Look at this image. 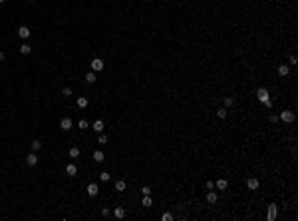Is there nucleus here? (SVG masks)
I'll return each mask as SVG.
<instances>
[{"label":"nucleus","mask_w":298,"mask_h":221,"mask_svg":"<svg viewBox=\"0 0 298 221\" xmlns=\"http://www.w3.org/2000/svg\"><path fill=\"white\" fill-rule=\"evenodd\" d=\"M66 175H70V177L78 175V167H76L74 164H68V165H66Z\"/></svg>","instance_id":"nucleus-8"},{"label":"nucleus","mask_w":298,"mask_h":221,"mask_svg":"<svg viewBox=\"0 0 298 221\" xmlns=\"http://www.w3.org/2000/svg\"><path fill=\"white\" fill-rule=\"evenodd\" d=\"M125 187H127V183L123 181V179H117V181H115V191H123Z\"/></svg>","instance_id":"nucleus-18"},{"label":"nucleus","mask_w":298,"mask_h":221,"mask_svg":"<svg viewBox=\"0 0 298 221\" xmlns=\"http://www.w3.org/2000/svg\"><path fill=\"white\" fill-rule=\"evenodd\" d=\"M101 215H104V217H109V215H111V209H109V207H104V209H101Z\"/></svg>","instance_id":"nucleus-29"},{"label":"nucleus","mask_w":298,"mask_h":221,"mask_svg":"<svg viewBox=\"0 0 298 221\" xmlns=\"http://www.w3.org/2000/svg\"><path fill=\"white\" fill-rule=\"evenodd\" d=\"M26 164H28L30 167H34V165L38 164V155H36V154H34V151H32V154H30L28 158H26Z\"/></svg>","instance_id":"nucleus-10"},{"label":"nucleus","mask_w":298,"mask_h":221,"mask_svg":"<svg viewBox=\"0 0 298 221\" xmlns=\"http://www.w3.org/2000/svg\"><path fill=\"white\" fill-rule=\"evenodd\" d=\"M20 52H22L24 56H28V54L32 52V46H30V44H22V46H20Z\"/></svg>","instance_id":"nucleus-20"},{"label":"nucleus","mask_w":298,"mask_h":221,"mask_svg":"<svg viewBox=\"0 0 298 221\" xmlns=\"http://www.w3.org/2000/svg\"><path fill=\"white\" fill-rule=\"evenodd\" d=\"M217 199H219V195L215 191L209 189V191H207V203H217Z\"/></svg>","instance_id":"nucleus-11"},{"label":"nucleus","mask_w":298,"mask_h":221,"mask_svg":"<svg viewBox=\"0 0 298 221\" xmlns=\"http://www.w3.org/2000/svg\"><path fill=\"white\" fill-rule=\"evenodd\" d=\"M151 205H153L151 197H149V195H143V207H151Z\"/></svg>","instance_id":"nucleus-23"},{"label":"nucleus","mask_w":298,"mask_h":221,"mask_svg":"<svg viewBox=\"0 0 298 221\" xmlns=\"http://www.w3.org/2000/svg\"><path fill=\"white\" fill-rule=\"evenodd\" d=\"M217 115L221 118V120H225V118H227V110H225V108H221V110H217Z\"/></svg>","instance_id":"nucleus-25"},{"label":"nucleus","mask_w":298,"mask_h":221,"mask_svg":"<svg viewBox=\"0 0 298 221\" xmlns=\"http://www.w3.org/2000/svg\"><path fill=\"white\" fill-rule=\"evenodd\" d=\"M4 58H6V56H4V52H0V60H4Z\"/></svg>","instance_id":"nucleus-35"},{"label":"nucleus","mask_w":298,"mask_h":221,"mask_svg":"<svg viewBox=\"0 0 298 221\" xmlns=\"http://www.w3.org/2000/svg\"><path fill=\"white\" fill-rule=\"evenodd\" d=\"M88 104H90V100L85 96H80L78 98V108H88Z\"/></svg>","instance_id":"nucleus-15"},{"label":"nucleus","mask_w":298,"mask_h":221,"mask_svg":"<svg viewBox=\"0 0 298 221\" xmlns=\"http://www.w3.org/2000/svg\"><path fill=\"white\" fill-rule=\"evenodd\" d=\"M62 96H64V98H70L72 96V88H64V90H62Z\"/></svg>","instance_id":"nucleus-27"},{"label":"nucleus","mask_w":298,"mask_h":221,"mask_svg":"<svg viewBox=\"0 0 298 221\" xmlns=\"http://www.w3.org/2000/svg\"><path fill=\"white\" fill-rule=\"evenodd\" d=\"M30 148H32V151H38V149L42 148V141H40V139H34L32 144H30Z\"/></svg>","instance_id":"nucleus-21"},{"label":"nucleus","mask_w":298,"mask_h":221,"mask_svg":"<svg viewBox=\"0 0 298 221\" xmlns=\"http://www.w3.org/2000/svg\"><path fill=\"white\" fill-rule=\"evenodd\" d=\"M72 125H74V124H72L70 118H62V120H60V128H62L64 132H70V130H72Z\"/></svg>","instance_id":"nucleus-6"},{"label":"nucleus","mask_w":298,"mask_h":221,"mask_svg":"<svg viewBox=\"0 0 298 221\" xmlns=\"http://www.w3.org/2000/svg\"><path fill=\"white\" fill-rule=\"evenodd\" d=\"M2 2H6V0H0V4H2Z\"/></svg>","instance_id":"nucleus-36"},{"label":"nucleus","mask_w":298,"mask_h":221,"mask_svg":"<svg viewBox=\"0 0 298 221\" xmlns=\"http://www.w3.org/2000/svg\"><path fill=\"white\" fill-rule=\"evenodd\" d=\"M205 187H207V189H213L215 183H213V181H207V183H205Z\"/></svg>","instance_id":"nucleus-34"},{"label":"nucleus","mask_w":298,"mask_h":221,"mask_svg":"<svg viewBox=\"0 0 298 221\" xmlns=\"http://www.w3.org/2000/svg\"><path fill=\"white\" fill-rule=\"evenodd\" d=\"M98 144H107V135H105V134H99V138H98Z\"/></svg>","instance_id":"nucleus-26"},{"label":"nucleus","mask_w":298,"mask_h":221,"mask_svg":"<svg viewBox=\"0 0 298 221\" xmlns=\"http://www.w3.org/2000/svg\"><path fill=\"white\" fill-rule=\"evenodd\" d=\"M288 72H290L288 64H280V66H278V74H280V76H288Z\"/></svg>","instance_id":"nucleus-13"},{"label":"nucleus","mask_w":298,"mask_h":221,"mask_svg":"<svg viewBox=\"0 0 298 221\" xmlns=\"http://www.w3.org/2000/svg\"><path fill=\"white\" fill-rule=\"evenodd\" d=\"M258 185H260V183H258V179H256V177H248V181H246V187L251 189V191H256Z\"/></svg>","instance_id":"nucleus-7"},{"label":"nucleus","mask_w":298,"mask_h":221,"mask_svg":"<svg viewBox=\"0 0 298 221\" xmlns=\"http://www.w3.org/2000/svg\"><path fill=\"white\" fill-rule=\"evenodd\" d=\"M270 122H272V124H276V122H278V115H274V114H270Z\"/></svg>","instance_id":"nucleus-33"},{"label":"nucleus","mask_w":298,"mask_h":221,"mask_svg":"<svg viewBox=\"0 0 298 221\" xmlns=\"http://www.w3.org/2000/svg\"><path fill=\"white\" fill-rule=\"evenodd\" d=\"M90 66H91V72H99V70H104V60H99V58H94Z\"/></svg>","instance_id":"nucleus-5"},{"label":"nucleus","mask_w":298,"mask_h":221,"mask_svg":"<svg viewBox=\"0 0 298 221\" xmlns=\"http://www.w3.org/2000/svg\"><path fill=\"white\" fill-rule=\"evenodd\" d=\"M91 128H94V132H98V134H101V132H104V122H101V120H95Z\"/></svg>","instance_id":"nucleus-12"},{"label":"nucleus","mask_w":298,"mask_h":221,"mask_svg":"<svg viewBox=\"0 0 298 221\" xmlns=\"http://www.w3.org/2000/svg\"><path fill=\"white\" fill-rule=\"evenodd\" d=\"M18 36L22 40H28L30 36H32V30H30L28 26H20V28H18Z\"/></svg>","instance_id":"nucleus-4"},{"label":"nucleus","mask_w":298,"mask_h":221,"mask_svg":"<svg viewBox=\"0 0 298 221\" xmlns=\"http://www.w3.org/2000/svg\"><path fill=\"white\" fill-rule=\"evenodd\" d=\"M141 193H143V195H151V187H147V185H145V187H141Z\"/></svg>","instance_id":"nucleus-31"},{"label":"nucleus","mask_w":298,"mask_h":221,"mask_svg":"<svg viewBox=\"0 0 298 221\" xmlns=\"http://www.w3.org/2000/svg\"><path fill=\"white\" fill-rule=\"evenodd\" d=\"M215 185H217V187L221 189V191H225V189L229 187V181H227V179H219V181L215 183Z\"/></svg>","instance_id":"nucleus-17"},{"label":"nucleus","mask_w":298,"mask_h":221,"mask_svg":"<svg viewBox=\"0 0 298 221\" xmlns=\"http://www.w3.org/2000/svg\"><path fill=\"white\" fill-rule=\"evenodd\" d=\"M276 213H278V205L270 203V205H268V211H266V219H268V221H274L276 219Z\"/></svg>","instance_id":"nucleus-3"},{"label":"nucleus","mask_w":298,"mask_h":221,"mask_svg":"<svg viewBox=\"0 0 298 221\" xmlns=\"http://www.w3.org/2000/svg\"><path fill=\"white\" fill-rule=\"evenodd\" d=\"M232 104H235V98H232V96L225 98V106H232Z\"/></svg>","instance_id":"nucleus-28"},{"label":"nucleus","mask_w":298,"mask_h":221,"mask_svg":"<svg viewBox=\"0 0 298 221\" xmlns=\"http://www.w3.org/2000/svg\"><path fill=\"white\" fill-rule=\"evenodd\" d=\"M104 151H99V149H95L94 151V159H95V164H101V161H104Z\"/></svg>","instance_id":"nucleus-14"},{"label":"nucleus","mask_w":298,"mask_h":221,"mask_svg":"<svg viewBox=\"0 0 298 221\" xmlns=\"http://www.w3.org/2000/svg\"><path fill=\"white\" fill-rule=\"evenodd\" d=\"M70 158H80V148H70Z\"/></svg>","instance_id":"nucleus-22"},{"label":"nucleus","mask_w":298,"mask_h":221,"mask_svg":"<svg viewBox=\"0 0 298 221\" xmlns=\"http://www.w3.org/2000/svg\"><path fill=\"white\" fill-rule=\"evenodd\" d=\"M294 118H296V115H294V112H290V110H284L282 114L278 115V120L286 122V124H292V122H294Z\"/></svg>","instance_id":"nucleus-2"},{"label":"nucleus","mask_w":298,"mask_h":221,"mask_svg":"<svg viewBox=\"0 0 298 221\" xmlns=\"http://www.w3.org/2000/svg\"><path fill=\"white\" fill-rule=\"evenodd\" d=\"M173 219V215H171V213H163V221H171Z\"/></svg>","instance_id":"nucleus-32"},{"label":"nucleus","mask_w":298,"mask_h":221,"mask_svg":"<svg viewBox=\"0 0 298 221\" xmlns=\"http://www.w3.org/2000/svg\"><path fill=\"white\" fill-rule=\"evenodd\" d=\"M256 98H258L266 108H272V100H270V94H268L266 88H258V90H256Z\"/></svg>","instance_id":"nucleus-1"},{"label":"nucleus","mask_w":298,"mask_h":221,"mask_svg":"<svg viewBox=\"0 0 298 221\" xmlns=\"http://www.w3.org/2000/svg\"><path fill=\"white\" fill-rule=\"evenodd\" d=\"M114 215L117 217V219H123V217H125V209H123V207H115V209H114Z\"/></svg>","instance_id":"nucleus-16"},{"label":"nucleus","mask_w":298,"mask_h":221,"mask_svg":"<svg viewBox=\"0 0 298 221\" xmlns=\"http://www.w3.org/2000/svg\"><path fill=\"white\" fill-rule=\"evenodd\" d=\"M109 177H111V175H109L107 171H101V173H99V179H101V181H105V183L109 181Z\"/></svg>","instance_id":"nucleus-24"},{"label":"nucleus","mask_w":298,"mask_h":221,"mask_svg":"<svg viewBox=\"0 0 298 221\" xmlns=\"http://www.w3.org/2000/svg\"><path fill=\"white\" fill-rule=\"evenodd\" d=\"M98 193H99V187L95 185V183H90V185H88V195H90V197H95Z\"/></svg>","instance_id":"nucleus-9"},{"label":"nucleus","mask_w":298,"mask_h":221,"mask_svg":"<svg viewBox=\"0 0 298 221\" xmlns=\"http://www.w3.org/2000/svg\"><path fill=\"white\" fill-rule=\"evenodd\" d=\"M95 80H98V78H95V72H88L85 74V82L88 84H95Z\"/></svg>","instance_id":"nucleus-19"},{"label":"nucleus","mask_w":298,"mask_h":221,"mask_svg":"<svg viewBox=\"0 0 298 221\" xmlns=\"http://www.w3.org/2000/svg\"><path fill=\"white\" fill-rule=\"evenodd\" d=\"M78 128H80V130H85V128H88V122H85V120H80Z\"/></svg>","instance_id":"nucleus-30"}]
</instances>
